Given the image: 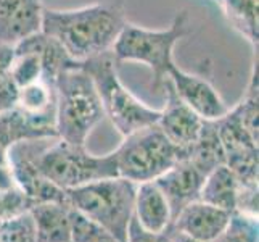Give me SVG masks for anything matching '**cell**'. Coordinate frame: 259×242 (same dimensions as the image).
Instances as JSON below:
<instances>
[{
  "instance_id": "cell-3",
  "label": "cell",
  "mask_w": 259,
  "mask_h": 242,
  "mask_svg": "<svg viewBox=\"0 0 259 242\" xmlns=\"http://www.w3.org/2000/svg\"><path fill=\"white\" fill-rule=\"evenodd\" d=\"M192 32L190 16L187 10L174 15L171 26L166 29H148L144 26L126 23L111 49L116 63L137 61L150 68L153 76L151 87L163 89L169 71L176 66L174 47Z\"/></svg>"
},
{
  "instance_id": "cell-17",
  "label": "cell",
  "mask_w": 259,
  "mask_h": 242,
  "mask_svg": "<svg viewBox=\"0 0 259 242\" xmlns=\"http://www.w3.org/2000/svg\"><path fill=\"white\" fill-rule=\"evenodd\" d=\"M227 21L253 49H257V0H218Z\"/></svg>"
},
{
  "instance_id": "cell-10",
  "label": "cell",
  "mask_w": 259,
  "mask_h": 242,
  "mask_svg": "<svg viewBox=\"0 0 259 242\" xmlns=\"http://www.w3.org/2000/svg\"><path fill=\"white\" fill-rule=\"evenodd\" d=\"M232 213L212 205L195 200L179 212L171 226L184 236L201 242H214L226 231Z\"/></svg>"
},
{
  "instance_id": "cell-15",
  "label": "cell",
  "mask_w": 259,
  "mask_h": 242,
  "mask_svg": "<svg viewBox=\"0 0 259 242\" xmlns=\"http://www.w3.org/2000/svg\"><path fill=\"white\" fill-rule=\"evenodd\" d=\"M240 184L227 165L214 168L206 175L200 191V200L226 212H237Z\"/></svg>"
},
{
  "instance_id": "cell-11",
  "label": "cell",
  "mask_w": 259,
  "mask_h": 242,
  "mask_svg": "<svg viewBox=\"0 0 259 242\" xmlns=\"http://www.w3.org/2000/svg\"><path fill=\"white\" fill-rule=\"evenodd\" d=\"M204 176L192 161L182 157L166 171L155 179L156 186L161 189L167 199L172 212V220L189 203L200 199V191L204 181Z\"/></svg>"
},
{
  "instance_id": "cell-6",
  "label": "cell",
  "mask_w": 259,
  "mask_h": 242,
  "mask_svg": "<svg viewBox=\"0 0 259 242\" xmlns=\"http://www.w3.org/2000/svg\"><path fill=\"white\" fill-rule=\"evenodd\" d=\"M136 189V183L114 176L69 189L66 197L71 209L102 225L119 242H124L134 217Z\"/></svg>"
},
{
  "instance_id": "cell-2",
  "label": "cell",
  "mask_w": 259,
  "mask_h": 242,
  "mask_svg": "<svg viewBox=\"0 0 259 242\" xmlns=\"http://www.w3.org/2000/svg\"><path fill=\"white\" fill-rule=\"evenodd\" d=\"M21 146L35 169L63 191L118 176L113 152L103 157L92 155L85 150V146L69 144L60 137L24 141Z\"/></svg>"
},
{
  "instance_id": "cell-12",
  "label": "cell",
  "mask_w": 259,
  "mask_h": 242,
  "mask_svg": "<svg viewBox=\"0 0 259 242\" xmlns=\"http://www.w3.org/2000/svg\"><path fill=\"white\" fill-rule=\"evenodd\" d=\"M40 0H0V42L15 46L42 28Z\"/></svg>"
},
{
  "instance_id": "cell-22",
  "label": "cell",
  "mask_w": 259,
  "mask_h": 242,
  "mask_svg": "<svg viewBox=\"0 0 259 242\" xmlns=\"http://www.w3.org/2000/svg\"><path fill=\"white\" fill-rule=\"evenodd\" d=\"M124 242H172V228L169 226L163 232H151L142 228L132 217Z\"/></svg>"
},
{
  "instance_id": "cell-25",
  "label": "cell",
  "mask_w": 259,
  "mask_h": 242,
  "mask_svg": "<svg viewBox=\"0 0 259 242\" xmlns=\"http://www.w3.org/2000/svg\"><path fill=\"white\" fill-rule=\"evenodd\" d=\"M172 242H201V240H196V239H192L189 236H184V234H181V232H177L176 229H172Z\"/></svg>"
},
{
  "instance_id": "cell-24",
  "label": "cell",
  "mask_w": 259,
  "mask_h": 242,
  "mask_svg": "<svg viewBox=\"0 0 259 242\" xmlns=\"http://www.w3.org/2000/svg\"><path fill=\"white\" fill-rule=\"evenodd\" d=\"M15 57V46L0 42V79L10 73V66Z\"/></svg>"
},
{
  "instance_id": "cell-8",
  "label": "cell",
  "mask_w": 259,
  "mask_h": 242,
  "mask_svg": "<svg viewBox=\"0 0 259 242\" xmlns=\"http://www.w3.org/2000/svg\"><path fill=\"white\" fill-rule=\"evenodd\" d=\"M163 87L166 89V105L163 110H159V118L156 124L164 136L176 147L181 149L184 155H187L189 149L198 139L204 120H201L189 105L181 100V97L174 91L171 81L166 79Z\"/></svg>"
},
{
  "instance_id": "cell-7",
  "label": "cell",
  "mask_w": 259,
  "mask_h": 242,
  "mask_svg": "<svg viewBox=\"0 0 259 242\" xmlns=\"http://www.w3.org/2000/svg\"><path fill=\"white\" fill-rule=\"evenodd\" d=\"M113 154L118 176L136 184L155 181L177 160L185 157L184 152L164 136L158 124L129 134Z\"/></svg>"
},
{
  "instance_id": "cell-23",
  "label": "cell",
  "mask_w": 259,
  "mask_h": 242,
  "mask_svg": "<svg viewBox=\"0 0 259 242\" xmlns=\"http://www.w3.org/2000/svg\"><path fill=\"white\" fill-rule=\"evenodd\" d=\"M18 95H20V87L12 79L10 73L0 79V113L8 112L16 107Z\"/></svg>"
},
{
  "instance_id": "cell-16",
  "label": "cell",
  "mask_w": 259,
  "mask_h": 242,
  "mask_svg": "<svg viewBox=\"0 0 259 242\" xmlns=\"http://www.w3.org/2000/svg\"><path fill=\"white\" fill-rule=\"evenodd\" d=\"M187 158L206 176L214 168L226 165V155L214 121H204L198 139L187 152Z\"/></svg>"
},
{
  "instance_id": "cell-5",
  "label": "cell",
  "mask_w": 259,
  "mask_h": 242,
  "mask_svg": "<svg viewBox=\"0 0 259 242\" xmlns=\"http://www.w3.org/2000/svg\"><path fill=\"white\" fill-rule=\"evenodd\" d=\"M79 66L92 78L105 116H108L111 124L124 137L158 123L159 110L151 109L139 100L121 83L118 76V63L111 52L79 61Z\"/></svg>"
},
{
  "instance_id": "cell-21",
  "label": "cell",
  "mask_w": 259,
  "mask_h": 242,
  "mask_svg": "<svg viewBox=\"0 0 259 242\" xmlns=\"http://www.w3.org/2000/svg\"><path fill=\"white\" fill-rule=\"evenodd\" d=\"M214 242H257V221L253 215L234 212L226 231Z\"/></svg>"
},
{
  "instance_id": "cell-1",
  "label": "cell",
  "mask_w": 259,
  "mask_h": 242,
  "mask_svg": "<svg viewBox=\"0 0 259 242\" xmlns=\"http://www.w3.org/2000/svg\"><path fill=\"white\" fill-rule=\"evenodd\" d=\"M126 23V0H103L73 10L44 8L40 31L74 61H85L111 52Z\"/></svg>"
},
{
  "instance_id": "cell-14",
  "label": "cell",
  "mask_w": 259,
  "mask_h": 242,
  "mask_svg": "<svg viewBox=\"0 0 259 242\" xmlns=\"http://www.w3.org/2000/svg\"><path fill=\"white\" fill-rule=\"evenodd\" d=\"M35 242H71V207L65 202L29 203Z\"/></svg>"
},
{
  "instance_id": "cell-20",
  "label": "cell",
  "mask_w": 259,
  "mask_h": 242,
  "mask_svg": "<svg viewBox=\"0 0 259 242\" xmlns=\"http://www.w3.org/2000/svg\"><path fill=\"white\" fill-rule=\"evenodd\" d=\"M71 242H119L108 229L71 209Z\"/></svg>"
},
{
  "instance_id": "cell-19",
  "label": "cell",
  "mask_w": 259,
  "mask_h": 242,
  "mask_svg": "<svg viewBox=\"0 0 259 242\" xmlns=\"http://www.w3.org/2000/svg\"><path fill=\"white\" fill-rule=\"evenodd\" d=\"M0 242H35L34 221L29 210L0 220Z\"/></svg>"
},
{
  "instance_id": "cell-4",
  "label": "cell",
  "mask_w": 259,
  "mask_h": 242,
  "mask_svg": "<svg viewBox=\"0 0 259 242\" xmlns=\"http://www.w3.org/2000/svg\"><path fill=\"white\" fill-rule=\"evenodd\" d=\"M53 84L57 137L69 144L85 146L91 132L105 118L92 78L77 65L61 71Z\"/></svg>"
},
{
  "instance_id": "cell-13",
  "label": "cell",
  "mask_w": 259,
  "mask_h": 242,
  "mask_svg": "<svg viewBox=\"0 0 259 242\" xmlns=\"http://www.w3.org/2000/svg\"><path fill=\"white\" fill-rule=\"evenodd\" d=\"M134 218L151 232H163L172 223V212L167 199L155 181L137 184L134 200Z\"/></svg>"
},
{
  "instance_id": "cell-9",
  "label": "cell",
  "mask_w": 259,
  "mask_h": 242,
  "mask_svg": "<svg viewBox=\"0 0 259 242\" xmlns=\"http://www.w3.org/2000/svg\"><path fill=\"white\" fill-rule=\"evenodd\" d=\"M167 79L171 81L181 100L189 105L201 120L216 121L229 112V107L208 79L187 73L177 65L169 71Z\"/></svg>"
},
{
  "instance_id": "cell-18",
  "label": "cell",
  "mask_w": 259,
  "mask_h": 242,
  "mask_svg": "<svg viewBox=\"0 0 259 242\" xmlns=\"http://www.w3.org/2000/svg\"><path fill=\"white\" fill-rule=\"evenodd\" d=\"M10 76L18 87H24L39 81L42 78V63L37 53L16 44L15 57L10 66Z\"/></svg>"
}]
</instances>
